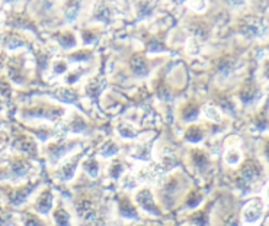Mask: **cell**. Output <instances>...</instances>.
<instances>
[{"label":"cell","instance_id":"f35d334b","mask_svg":"<svg viewBox=\"0 0 269 226\" xmlns=\"http://www.w3.org/2000/svg\"><path fill=\"white\" fill-rule=\"evenodd\" d=\"M115 132H118V135L122 139H135L138 136V130L135 129L134 125L131 122H128L127 119H121L117 122Z\"/></svg>","mask_w":269,"mask_h":226},{"label":"cell","instance_id":"1f68e13d","mask_svg":"<svg viewBox=\"0 0 269 226\" xmlns=\"http://www.w3.org/2000/svg\"><path fill=\"white\" fill-rule=\"evenodd\" d=\"M57 7H59V12H61V16L64 18L66 22L76 21L83 10V4L79 1H66V3L59 4Z\"/></svg>","mask_w":269,"mask_h":226},{"label":"cell","instance_id":"74e56055","mask_svg":"<svg viewBox=\"0 0 269 226\" xmlns=\"http://www.w3.org/2000/svg\"><path fill=\"white\" fill-rule=\"evenodd\" d=\"M269 128V109L262 107L252 119V130L265 132Z\"/></svg>","mask_w":269,"mask_h":226},{"label":"cell","instance_id":"836d02e7","mask_svg":"<svg viewBox=\"0 0 269 226\" xmlns=\"http://www.w3.org/2000/svg\"><path fill=\"white\" fill-rule=\"evenodd\" d=\"M127 173V164L122 158H112L106 165V174L111 180L120 181Z\"/></svg>","mask_w":269,"mask_h":226},{"label":"cell","instance_id":"5b68a950","mask_svg":"<svg viewBox=\"0 0 269 226\" xmlns=\"http://www.w3.org/2000/svg\"><path fill=\"white\" fill-rule=\"evenodd\" d=\"M236 28L240 36H243L244 39H250V41L265 39L269 35V26L267 21L258 15H246V16L240 18Z\"/></svg>","mask_w":269,"mask_h":226},{"label":"cell","instance_id":"603a6c76","mask_svg":"<svg viewBox=\"0 0 269 226\" xmlns=\"http://www.w3.org/2000/svg\"><path fill=\"white\" fill-rule=\"evenodd\" d=\"M105 32L103 26L99 24H90V25H85L80 33H79V39H80V44H83L85 47H92V45H96L98 41L102 38V35Z\"/></svg>","mask_w":269,"mask_h":226},{"label":"cell","instance_id":"8992f818","mask_svg":"<svg viewBox=\"0 0 269 226\" xmlns=\"http://www.w3.org/2000/svg\"><path fill=\"white\" fill-rule=\"evenodd\" d=\"M86 155H88V148H83L70 154L60 164L54 167V178L59 180L60 183L71 181L76 177L77 171L80 170V164Z\"/></svg>","mask_w":269,"mask_h":226},{"label":"cell","instance_id":"9c48e42d","mask_svg":"<svg viewBox=\"0 0 269 226\" xmlns=\"http://www.w3.org/2000/svg\"><path fill=\"white\" fill-rule=\"evenodd\" d=\"M28 58L24 54H18L9 58L7 63V74L10 80L16 84H27L32 75V71L28 68Z\"/></svg>","mask_w":269,"mask_h":226},{"label":"cell","instance_id":"7402d4cb","mask_svg":"<svg viewBox=\"0 0 269 226\" xmlns=\"http://www.w3.org/2000/svg\"><path fill=\"white\" fill-rule=\"evenodd\" d=\"M115 201H117V207H118V213L121 218L124 219H140L137 206L134 204V201L127 196L125 193H120L115 196Z\"/></svg>","mask_w":269,"mask_h":226},{"label":"cell","instance_id":"b9f144b4","mask_svg":"<svg viewBox=\"0 0 269 226\" xmlns=\"http://www.w3.org/2000/svg\"><path fill=\"white\" fill-rule=\"evenodd\" d=\"M68 70H70V64H68L66 58H53L51 65H50V71H51L53 75H56V77L63 75L64 77V74L67 73Z\"/></svg>","mask_w":269,"mask_h":226},{"label":"cell","instance_id":"cb8c5ba5","mask_svg":"<svg viewBox=\"0 0 269 226\" xmlns=\"http://www.w3.org/2000/svg\"><path fill=\"white\" fill-rule=\"evenodd\" d=\"M115 15L112 10V4L108 3H95L92 6V15H90V21L99 22V25H111L114 21Z\"/></svg>","mask_w":269,"mask_h":226},{"label":"cell","instance_id":"ba28073f","mask_svg":"<svg viewBox=\"0 0 269 226\" xmlns=\"http://www.w3.org/2000/svg\"><path fill=\"white\" fill-rule=\"evenodd\" d=\"M63 130L73 136H88L93 133V126L89 119L79 110L70 109L66 119L63 121Z\"/></svg>","mask_w":269,"mask_h":226},{"label":"cell","instance_id":"4316f807","mask_svg":"<svg viewBox=\"0 0 269 226\" xmlns=\"http://www.w3.org/2000/svg\"><path fill=\"white\" fill-rule=\"evenodd\" d=\"M205 138H207V128L198 122L188 125L183 130V141L194 147H198V144H201Z\"/></svg>","mask_w":269,"mask_h":226},{"label":"cell","instance_id":"277c9868","mask_svg":"<svg viewBox=\"0 0 269 226\" xmlns=\"http://www.w3.org/2000/svg\"><path fill=\"white\" fill-rule=\"evenodd\" d=\"M264 173L265 170L262 162L255 158H249L240 164L236 177V184L243 192H249L255 184H258L264 178Z\"/></svg>","mask_w":269,"mask_h":226},{"label":"cell","instance_id":"ffe728a7","mask_svg":"<svg viewBox=\"0 0 269 226\" xmlns=\"http://www.w3.org/2000/svg\"><path fill=\"white\" fill-rule=\"evenodd\" d=\"M74 210H76V215L85 222L96 221L98 206L95 200H92L90 197H79V200H76L74 203Z\"/></svg>","mask_w":269,"mask_h":226},{"label":"cell","instance_id":"30bf717a","mask_svg":"<svg viewBox=\"0 0 269 226\" xmlns=\"http://www.w3.org/2000/svg\"><path fill=\"white\" fill-rule=\"evenodd\" d=\"M134 204L141 209L143 212L151 215V216H162L163 212L160 210L157 201H156V197H154V193L153 190L149 187V186H141L138 187L134 192Z\"/></svg>","mask_w":269,"mask_h":226},{"label":"cell","instance_id":"8fae6325","mask_svg":"<svg viewBox=\"0 0 269 226\" xmlns=\"http://www.w3.org/2000/svg\"><path fill=\"white\" fill-rule=\"evenodd\" d=\"M34 171H36L34 162L22 154H15L9 160L7 177L10 180H22L25 177H30V174H32Z\"/></svg>","mask_w":269,"mask_h":226},{"label":"cell","instance_id":"d4e9b609","mask_svg":"<svg viewBox=\"0 0 269 226\" xmlns=\"http://www.w3.org/2000/svg\"><path fill=\"white\" fill-rule=\"evenodd\" d=\"M224 162L229 167H239L243 162V152L240 150V139L235 136V142H226L224 150Z\"/></svg>","mask_w":269,"mask_h":226},{"label":"cell","instance_id":"2e32d148","mask_svg":"<svg viewBox=\"0 0 269 226\" xmlns=\"http://www.w3.org/2000/svg\"><path fill=\"white\" fill-rule=\"evenodd\" d=\"M41 186V181L36 180V181H28L22 186H13L9 193H7V201L12 204V206H21L24 204L30 196L38 190V187Z\"/></svg>","mask_w":269,"mask_h":226},{"label":"cell","instance_id":"681fc988","mask_svg":"<svg viewBox=\"0 0 269 226\" xmlns=\"http://www.w3.org/2000/svg\"><path fill=\"white\" fill-rule=\"evenodd\" d=\"M223 226H239V219L236 218L235 215H232V216H229V218L224 221Z\"/></svg>","mask_w":269,"mask_h":226},{"label":"cell","instance_id":"d6a6232c","mask_svg":"<svg viewBox=\"0 0 269 226\" xmlns=\"http://www.w3.org/2000/svg\"><path fill=\"white\" fill-rule=\"evenodd\" d=\"M88 73H89V67H86V65L77 64L74 65V67H70V70L64 74L63 84H64V86H68V87H73V86L77 84Z\"/></svg>","mask_w":269,"mask_h":226},{"label":"cell","instance_id":"c3c4849f","mask_svg":"<svg viewBox=\"0 0 269 226\" xmlns=\"http://www.w3.org/2000/svg\"><path fill=\"white\" fill-rule=\"evenodd\" d=\"M7 141H9V138H7V133H4V132H1L0 130V152L6 148V145H7Z\"/></svg>","mask_w":269,"mask_h":226},{"label":"cell","instance_id":"f907efd6","mask_svg":"<svg viewBox=\"0 0 269 226\" xmlns=\"http://www.w3.org/2000/svg\"><path fill=\"white\" fill-rule=\"evenodd\" d=\"M265 199H267V201H269V183L265 186Z\"/></svg>","mask_w":269,"mask_h":226},{"label":"cell","instance_id":"9a60e30c","mask_svg":"<svg viewBox=\"0 0 269 226\" xmlns=\"http://www.w3.org/2000/svg\"><path fill=\"white\" fill-rule=\"evenodd\" d=\"M265 213V200L262 197H253L250 199L243 210H241V219L246 225H256Z\"/></svg>","mask_w":269,"mask_h":226},{"label":"cell","instance_id":"7bdbcfd3","mask_svg":"<svg viewBox=\"0 0 269 226\" xmlns=\"http://www.w3.org/2000/svg\"><path fill=\"white\" fill-rule=\"evenodd\" d=\"M204 200V194L200 189H192L189 190L186 197H185V206L189 207V209H195L198 207Z\"/></svg>","mask_w":269,"mask_h":226},{"label":"cell","instance_id":"ac0fdd59","mask_svg":"<svg viewBox=\"0 0 269 226\" xmlns=\"http://www.w3.org/2000/svg\"><path fill=\"white\" fill-rule=\"evenodd\" d=\"M13 148L19 151V154L28 157V158H38L39 150L36 138L30 133H19L13 139Z\"/></svg>","mask_w":269,"mask_h":226},{"label":"cell","instance_id":"7dc6e473","mask_svg":"<svg viewBox=\"0 0 269 226\" xmlns=\"http://www.w3.org/2000/svg\"><path fill=\"white\" fill-rule=\"evenodd\" d=\"M186 6H188L191 10H194L195 13H202V12L208 7V4L204 3V1H201V3H188Z\"/></svg>","mask_w":269,"mask_h":226},{"label":"cell","instance_id":"d6986e66","mask_svg":"<svg viewBox=\"0 0 269 226\" xmlns=\"http://www.w3.org/2000/svg\"><path fill=\"white\" fill-rule=\"evenodd\" d=\"M51 38L61 50L70 51V52L77 50L79 45H80V39H79L77 33L74 32L73 29H70V28H61V29L54 31Z\"/></svg>","mask_w":269,"mask_h":226},{"label":"cell","instance_id":"52a82bcc","mask_svg":"<svg viewBox=\"0 0 269 226\" xmlns=\"http://www.w3.org/2000/svg\"><path fill=\"white\" fill-rule=\"evenodd\" d=\"M264 99V87L258 83L256 78L247 80L236 92V100L241 107H255Z\"/></svg>","mask_w":269,"mask_h":226},{"label":"cell","instance_id":"8d00e7d4","mask_svg":"<svg viewBox=\"0 0 269 226\" xmlns=\"http://www.w3.org/2000/svg\"><path fill=\"white\" fill-rule=\"evenodd\" d=\"M120 144L115 141V139H106L103 144L101 145V148L98 150V155L101 157V158H105V160H112V158H115V155H118V152H120Z\"/></svg>","mask_w":269,"mask_h":226},{"label":"cell","instance_id":"f1b7e54d","mask_svg":"<svg viewBox=\"0 0 269 226\" xmlns=\"http://www.w3.org/2000/svg\"><path fill=\"white\" fill-rule=\"evenodd\" d=\"M54 97L57 99V101L60 100L61 104L66 103V104H71V106H76L79 101H80V92L74 87H68V86H60L54 90Z\"/></svg>","mask_w":269,"mask_h":226},{"label":"cell","instance_id":"bcb514c9","mask_svg":"<svg viewBox=\"0 0 269 226\" xmlns=\"http://www.w3.org/2000/svg\"><path fill=\"white\" fill-rule=\"evenodd\" d=\"M261 154H262L264 160L269 165V136H265L262 144H261Z\"/></svg>","mask_w":269,"mask_h":226},{"label":"cell","instance_id":"7c38bea8","mask_svg":"<svg viewBox=\"0 0 269 226\" xmlns=\"http://www.w3.org/2000/svg\"><path fill=\"white\" fill-rule=\"evenodd\" d=\"M188 162H189V167L201 177L207 176L212 168L211 155L204 148H198V147H192L188 151Z\"/></svg>","mask_w":269,"mask_h":226},{"label":"cell","instance_id":"60d3db41","mask_svg":"<svg viewBox=\"0 0 269 226\" xmlns=\"http://www.w3.org/2000/svg\"><path fill=\"white\" fill-rule=\"evenodd\" d=\"M201 115L212 124H221L223 122V112L215 104H205L202 106Z\"/></svg>","mask_w":269,"mask_h":226},{"label":"cell","instance_id":"44dd1931","mask_svg":"<svg viewBox=\"0 0 269 226\" xmlns=\"http://www.w3.org/2000/svg\"><path fill=\"white\" fill-rule=\"evenodd\" d=\"M128 68H130V73L134 77H137V78H146V77H149L151 74L153 65L150 64V60L144 54L135 52L134 55L130 57Z\"/></svg>","mask_w":269,"mask_h":226},{"label":"cell","instance_id":"4dcf8cb0","mask_svg":"<svg viewBox=\"0 0 269 226\" xmlns=\"http://www.w3.org/2000/svg\"><path fill=\"white\" fill-rule=\"evenodd\" d=\"M1 41H3L4 48H7V50H19V48H24L31 44L25 35L19 32H12V31L3 33Z\"/></svg>","mask_w":269,"mask_h":226},{"label":"cell","instance_id":"484cf974","mask_svg":"<svg viewBox=\"0 0 269 226\" xmlns=\"http://www.w3.org/2000/svg\"><path fill=\"white\" fill-rule=\"evenodd\" d=\"M51 215H53V221H54L56 226H74V222H73V218H71V213L68 210L67 204L61 199L57 200Z\"/></svg>","mask_w":269,"mask_h":226},{"label":"cell","instance_id":"d590c367","mask_svg":"<svg viewBox=\"0 0 269 226\" xmlns=\"http://www.w3.org/2000/svg\"><path fill=\"white\" fill-rule=\"evenodd\" d=\"M130 155L133 158H135V160H138V161L147 162L151 158V155H153L151 144L150 142H135L134 147L131 148Z\"/></svg>","mask_w":269,"mask_h":226},{"label":"cell","instance_id":"f546056e","mask_svg":"<svg viewBox=\"0 0 269 226\" xmlns=\"http://www.w3.org/2000/svg\"><path fill=\"white\" fill-rule=\"evenodd\" d=\"M95 58V51L93 48H89V47H83V48H77L74 51H71L66 57V60L68 61V64H82L85 65L86 63L92 61Z\"/></svg>","mask_w":269,"mask_h":226},{"label":"cell","instance_id":"3957f363","mask_svg":"<svg viewBox=\"0 0 269 226\" xmlns=\"http://www.w3.org/2000/svg\"><path fill=\"white\" fill-rule=\"evenodd\" d=\"M188 183H189L188 177L180 170H175L173 173H170L159 187L160 201L166 207L173 206L176 200L180 197V194L188 190Z\"/></svg>","mask_w":269,"mask_h":226},{"label":"cell","instance_id":"e575fe53","mask_svg":"<svg viewBox=\"0 0 269 226\" xmlns=\"http://www.w3.org/2000/svg\"><path fill=\"white\" fill-rule=\"evenodd\" d=\"M80 170L90 178H98L101 174V164L99 160L93 155H86L80 164Z\"/></svg>","mask_w":269,"mask_h":226},{"label":"cell","instance_id":"ee69618b","mask_svg":"<svg viewBox=\"0 0 269 226\" xmlns=\"http://www.w3.org/2000/svg\"><path fill=\"white\" fill-rule=\"evenodd\" d=\"M157 9V4L156 3H149V1H144V3H135L134 10L135 13L138 15V18H149L154 13V10Z\"/></svg>","mask_w":269,"mask_h":226},{"label":"cell","instance_id":"5bb4252c","mask_svg":"<svg viewBox=\"0 0 269 226\" xmlns=\"http://www.w3.org/2000/svg\"><path fill=\"white\" fill-rule=\"evenodd\" d=\"M201 101L197 100V99H194V97H191V99L185 100L182 104L178 106V109H176V118H178L179 122L186 124V125H191V124H195L197 122V119L201 115Z\"/></svg>","mask_w":269,"mask_h":226},{"label":"cell","instance_id":"83f0119b","mask_svg":"<svg viewBox=\"0 0 269 226\" xmlns=\"http://www.w3.org/2000/svg\"><path fill=\"white\" fill-rule=\"evenodd\" d=\"M105 87H106V78L105 77H92L90 80H88L85 83L83 95L90 100H96L101 97V95H103Z\"/></svg>","mask_w":269,"mask_h":226},{"label":"cell","instance_id":"4fadbf2b","mask_svg":"<svg viewBox=\"0 0 269 226\" xmlns=\"http://www.w3.org/2000/svg\"><path fill=\"white\" fill-rule=\"evenodd\" d=\"M239 68H240V60L237 57L230 55V54L220 57L215 63V67H214L217 81L224 83V81L230 80Z\"/></svg>","mask_w":269,"mask_h":226},{"label":"cell","instance_id":"6da1fadb","mask_svg":"<svg viewBox=\"0 0 269 226\" xmlns=\"http://www.w3.org/2000/svg\"><path fill=\"white\" fill-rule=\"evenodd\" d=\"M70 109L67 106L45 99V97H36L31 100L28 104H24L19 110V115L25 121H32V122H39L45 121L50 124H57L63 122L68 115Z\"/></svg>","mask_w":269,"mask_h":226},{"label":"cell","instance_id":"e0dca14e","mask_svg":"<svg viewBox=\"0 0 269 226\" xmlns=\"http://www.w3.org/2000/svg\"><path fill=\"white\" fill-rule=\"evenodd\" d=\"M56 206V197L51 187H42L34 199V212L39 216H48Z\"/></svg>","mask_w":269,"mask_h":226},{"label":"cell","instance_id":"f6af8a7d","mask_svg":"<svg viewBox=\"0 0 269 226\" xmlns=\"http://www.w3.org/2000/svg\"><path fill=\"white\" fill-rule=\"evenodd\" d=\"M24 226H48L44 224V221L41 218H38V215L34 213H25L22 218Z\"/></svg>","mask_w":269,"mask_h":226},{"label":"cell","instance_id":"7a4b0ae2","mask_svg":"<svg viewBox=\"0 0 269 226\" xmlns=\"http://www.w3.org/2000/svg\"><path fill=\"white\" fill-rule=\"evenodd\" d=\"M88 142L80 136L73 138H54L44 145V155L48 164L54 168L70 154L82 150Z\"/></svg>","mask_w":269,"mask_h":226},{"label":"cell","instance_id":"ab89813d","mask_svg":"<svg viewBox=\"0 0 269 226\" xmlns=\"http://www.w3.org/2000/svg\"><path fill=\"white\" fill-rule=\"evenodd\" d=\"M256 80H258V83H259L262 87L269 89V52L268 54H265V55L261 58Z\"/></svg>","mask_w":269,"mask_h":226}]
</instances>
